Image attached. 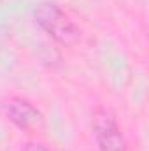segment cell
I'll use <instances>...</instances> for the list:
<instances>
[{"label": "cell", "mask_w": 149, "mask_h": 151, "mask_svg": "<svg viewBox=\"0 0 149 151\" xmlns=\"http://www.w3.org/2000/svg\"><path fill=\"white\" fill-rule=\"evenodd\" d=\"M37 25L56 42L63 46H74L81 39V30L69 14L54 2H40L34 12Z\"/></svg>", "instance_id": "6da1fadb"}, {"label": "cell", "mask_w": 149, "mask_h": 151, "mask_svg": "<svg viewBox=\"0 0 149 151\" xmlns=\"http://www.w3.org/2000/svg\"><path fill=\"white\" fill-rule=\"evenodd\" d=\"M91 128L100 151H126V139L112 113L95 109L91 114Z\"/></svg>", "instance_id": "7a4b0ae2"}, {"label": "cell", "mask_w": 149, "mask_h": 151, "mask_svg": "<svg viewBox=\"0 0 149 151\" xmlns=\"http://www.w3.org/2000/svg\"><path fill=\"white\" fill-rule=\"evenodd\" d=\"M5 118L23 132H39L44 127V116L37 107L21 97H11L2 104Z\"/></svg>", "instance_id": "3957f363"}, {"label": "cell", "mask_w": 149, "mask_h": 151, "mask_svg": "<svg viewBox=\"0 0 149 151\" xmlns=\"http://www.w3.org/2000/svg\"><path fill=\"white\" fill-rule=\"evenodd\" d=\"M23 151H49V150L40 142H27L23 146Z\"/></svg>", "instance_id": "277c9868"}]
</instances>
